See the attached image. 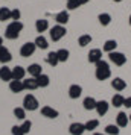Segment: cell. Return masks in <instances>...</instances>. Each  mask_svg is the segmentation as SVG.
<instances>
[{"label":"cell","instance_id":"cell-1","mask_svg":"<svg viewBox=\"0 0 131 135\" xmlns=\"http://www.w3.org/2000/svg\"><path fill=\"white\" fill-rule=\"evenodd\" d=\"M96 71H94V76H96V79L98 80H105L108 79L110 76H111V70H110V65H108V62L105 61H98L96 64Z\"/></svg>","mask_w":131,"mask_h":135},{"label":"cell","instance_id":"cell-2","mask_svg":"<svg viewBox=\"0 0 131 135\" xmlns=\"http://www.w3.org/2000/svg\"><path fill=\"white\" fill-rule=\"evenodd\" d=\"M23 31V23L21 21H11L5 31V37L8 40H17L20 37V32Z\"/></svg>","mask_w":131,"mask_h":135},{"label":"cell","instance_id":"cell-3","mask_svg":"<svg viewBox=\"0 0 131 135\" xmlns=\"http://www.w3.org/2000/svg\"><path fill=\"white\" fill-rule=\"evenodd\" d=\"M38 100L34 94H26L25 99H23V108L26 111H35L38 109Z\"/></svg>","mask_w":131,"mask_h":135},{"label":"cell","instance_id":"cell-4","mask_svg":"<svg viewBox=\"0 0 131 135\" xmlns=\"http://www.w3.org/2000/svg\"><path fill=\"white\" fill-rule=\"evenodd\" d=\"M66 33H67V31L61 25H56L50 29V38H52V41H60L62 37H66Z\"/></svg>","mask_w":131,"mask_h":135},{"label":"cell","instance_id":"cell-5","mask_svg":"<svg viewBox=\"0 0 131 135\" xmlns=\"http://www.w3.org/2000/svg\"><path fill=\"white\" fill-rule=\"evenodd\" d=\"M108 58H110V61H111L114 65H119V67L124 65L125 62H127V56H125L124 53H120V52H116V50H114V52H110V53H108Z\"/></svg>","mask_w":131,"mask_h":135},{"label":"cell","instance_id":"cell-6","mask_svg":"<svg viewBox=\"0 0 131 135\" xmlns=\"http://www.w3.org/2000/svg\"><path fill=\"white\" fill-rule=\"evenodd\" d=\"M37 49V46L35 43H25L21 46V49H20V55L23 56V58H28V56H32L34 55V52Z\"/></svg>","mask_w":131,"mask_h":135},{"label":"cell","instance_id":"cell-7","mask_svg":"<svg viewBox=\"0 0 131 135\" xmlns=\"http://www.w3.org/2000/svg\"><path fill=\"white\" fill-rule=\"evenodd\" d=\"M69 132L70 135H82L85 132V126L82 124V123L76 122V123H72L69 126Z\"/></svg>","mask_w":131,"mask_h":135},{"label":"cell","instance_id":"cell-8","mask_svg":"<svg viewBox=\"0 0 131 135\" xmlns=\"http://www.w3.org/2000/svg\"><path fill=\"white\" fill-rule=\"evenodd\" d=\"M23 86H25V90L28 91H34V90H37L40 88L38 86V82H37V78H28V79H23Z\"/></svg>","mask_w":131,"mask_h":135},{"label":"cell","instance_id":"cell-9","mask_svg":"<svg viewBox=\"0 0 131 135\" xmlns=\"http://www.w3.org/2000/svg\"><path fill=\"white\" fill-rule=\"evenodd\" d=\"M0 80H6V82H11L12 80V68L6 67H0Z\"/></svg>","mask_w":131,"mask_h":135},{"label":"cell","instance_id":"cell-10","mask_svg":"<svg viewBox=\"0 0 131 135\" xmlns=\"http://www.w3.org/2000/svg\"><path fill=\"white\" fill-rule=\"evenodd\" d=\"M88 62H92V64H96L98 61L102 59V50L99 49H92L88 52Z\"/></svg>","mask_w":131,"mask_h":135},{"label":"cell","instance_id":"cell-11","mask_svg":"<svg viewBox=\"0 0 131 135\" xmlns=\"http://www.w3.org/2000/svg\"><path fill=\"white\" fill-rule=\"evenodd\" d=\"M41 115L46 117V118H56L60 115V112L56 109H53L52 106H43L41 108Z\"/></svg>","mask_w":131,"mask_h":135},{"label":"cell","instance_id":"cell-12","mask_svg":"<svg viewBox=\"0 0 131 135\" xmlns=\"http://www.w3.org/2000/svg\"><path fill=\"white\" fill-rule=\"evenodd\" d=\"M26 76V68H23L21 65H17V67L12 68V79L14 80H23Z\"/></svg>","mask_w":131,"mask_h":135},{"label":"cell","instance_id":"cell-13","mask_svg":"<svg viewBox=\"0 0 131 135\" xmlns=\"http://www.w3.org/2000/svg\"><path fill=\"white\" fill-rule=\"evenodd\" d=\"M26 70H28L29 76H32V78H38L40 74L43 73V68H41V65H40V64H31V65L26 68Z\"/></svg>","mask_w":131,"mask_h":135},{"label":"cell","instance_id":"cell-14","mask_svg":"<svg viewBox=\"0 0 131 135\" xmlns=\"http://www.w3.org/2000/svg\"><path fill=\"white\" fill-rule=\"evenodd\" d=\"M81 94H82V86L81 85H78V84L70 85V88H69V97L70 99H78Z\"/></svg>","mask_w":131,"mask_h":135},{"label":"cell","instance_id":"cell-15","mask_svg":"<svg viewBox=\"0 0 131 135\" xmlns=\"http://www.w3.org/2000/svg\"><path fill=\"white\" fill-rule=\"evenodd\" d=\"M108 108H110V105H108V102H105V100H99V102L96 103V112H98L101 117L105 115L107 112H108Z\"/></svg>","mask_w":131,"mask_h":135},{"label":"cell","instance_id":"cell-16","mask_svg":"<svg viewBox=\"0 0 131 135\" xmlns=\"http://www.w3.org/2000/svg\"><path fill=\"white\" fill-rule=\"evenodd\" d=\"M96 103H98V100L94 97H85L84 99V102H82V106H84V109H87V111H93L96 109Z\"/></svg>","mask_w":131,"mask_h":135},{"label":"cell","instance_id":"cell-17","mask_svg":"<svg viewBox=\"0 0 131 135\" xmlns=\"http://www.w3.org/2000/svg\"><path fill=\"white\" fill-rule=\"evenodd\" d=\"M111 86L116 91H124L125 88H127V82H125L122 78H114V79L111 80Z\"/></svg>","mask_w":131,"mask_h":135},{"label":"cell","instance_id":"cell-18","mask_svg":"<svg viewBox=\"0 0 131 135\" xmlns=\"http://www.w3.org/2000/svg\"><path fill=\"white\" fill-rule=\"evenodd\" d=\"M9 90H11L12 93H15V94H17V93H21L23 90H25L23 80H14L12 79L11 82H9Z\"/></svg>","mask_w":131,"mask_h":135},{"label":"cell","instance_id":"cell-19","mask_svg":"<svg viewBox=\"0 0 131 135\" xmlns=\"http://www.w3.org/2000/svg\"><path fill=\"white\" fill-rule=\"evenodd\" d=\"M130 123V118L128 115L125 114V112H119L118 117H116V124H118L119 128H127V124Z\"/></svg>","mask_w":131,"mask_h":135},{"label":"cell","instance_id":"cell-20","mask_svg":"<svg viewBox=\"0 0 131 135\" xmlns=\"http://www.w3.org/2000/svg\"><path fill=\"white\" fill-rule=\"evenodd\" d=\"M12 59V55H11V52L6 49V47H0V62L2 64H6V62H9Z\"/></svg>","mask_w":131,"mask_h":135},{"label":"cell","instance_id":"cell-21","mask_svg":"<svg viewBox=\"0 0 131 135\" xmlns=\"http://www.w3.org/2000/svg\"><path fill=\"white\" fill-rule=\"evenodd\" d=\"M35 29H37V32H46L47 29H49V21L46 18H40L35 21Z\"/></svg>","mask_w":131,"mask_h":135},{"label":"cell","instance_id":"cell-22","mask_svg":"<svg viewBox=\"0 0 131 135\" xmlns=\"http://www.w3.org/2000/svg\"><path fill=\"white\" fill-rule=\"evenodd\" d=\"M55 20L58 25H67V21H69V12L67 11H61V12H58L55 15Z\"/></svg>","mask_w":131,"mask_h":135},{"label":"cell","instance_id":"cell-23","mask_svg":"<svg viewBox=\"0 0 131 135\" xmlns=\"http://www.w3.org/2000/svg\"><path fill=\"white\" fill-rule=\"evenodd\" d=\"M34 43H35V46H37L38 49H47V47H49V43H47V40H46V38L43 37V35H38L37 38H35V41H34Z\"/></svg>","mask_w":131,"mask_h":135},{"label":"cell","instance_id":"cell-24","mask_svg":"<svg viewBox=\"0 0 131 135\" xmlns=\"http://www.w3.org/2000/svg\"><path fill=\"white\" fill-rule=\"evenodd\" d=\"M46 62L49 64L50 67H55L56 64H58V56H56V52H49L47 56H46Z\"/></svg>","mask_w":131,"mask_h":135},{"label":"cell","instance_id":"cell-25","mask_svg":"<svg viewBox=\"0 0 131 135\" xmlns=\"http://www.w3.org/2000/svg\"><path fill=\"white\" fill-rule=\"evenodd\" d=\"M116 47H118V43H116V40H107L105 41V44H104V52H114L116 50Z\"/></svg>","mask_w":131,"mask_h":135},{"label":"cell","instance_id":"cell-26","mask_svg":"<svg viewBox=\"0 0 131 135\" xmlns=\"http://www.w3.org/2000/svg\"><path fill=\"white\" fill-rule=\"evenodd\" d=\"M124 100L125 97L124 96H120V94H114L111 99V105L114 108H120V106H124Z\"/></svg>","mask_w":131,"mask_h":135},{"label":"cell","instance_id":"cell-27","mask_svg":"<svg viewBox=\"0 0 131 135\" xmlns=\"http://www.w3.org/2000/svg\"><path fill=\"white\" fill-rule=\"evenodd\" d=\"M37 82H38V86L44 88V86H47V85L50 84V79H49V76H47V74L41 73V74L37 78Z\"/></svg>","mask_w":131,"mask_h":135},{"label":"cell","instance_id":"cell-28","mask_svg":"<svg viewBox=\"0 0 131 135\" xmlns=\"http://www.w3.org/2000/svg\"><path fill=\"white\" fill-rule=\"evenodd\" d=\"M119 132H120V129H119L118 124H107L104 134H107V135H119Z\"/></svg>","mask_w":131,"mask_h":135},{"label":"cell","instance_id":"cell-29","mask_svg":"<svg viewBox=\"0 0 131 135\" xmlns=\"http://www.w3.org/2000/svg\"><path fill=\"white\" fill-rule=\"evenodd\" d=\"M98 20H99V23H101L102 26H108L110 23H111V15H110V14H107V12L99 14Z\"/></svg>","mask_w":131,"mask_h":135},{"label":"cell","instance_id":"cell-30","mask_svg":"<svg viewBox=\"0 0 131 135\" xmlns=\"http://www.w3.org/2000/svg\"><path fill=\"white\" fill-rule=\"evenodd\" d=\"M11 20V9L9 8H0V21Z\"/></svg>","mask_w":131,"mask_h":135},{"label":"cell","instance_id":"cell-31","mask_svg":"<svg viewBox=\"0 0 131 135\" xmlns=\"http://www.w3.org/2000/svg\"><path fill=\"white\" fill-rule=\"evenodd\" d=\"M56 56H58V61L60 62H66L67 59H69V50L60 49L58 52H56Z\"/></svg>","mask_w":131,"mask_h":135},{"label":"cell","instance_id":"cell-32","mask_svg":"<svg viewBox=\"0 0 131 135\" xmlns=\"http://www.w3.org/2000/svg\"><path fill=\"white\" fill-rule=\"evenodd\" d=\"M14 115H15V118H19V120H25L26 118V109L21 106V108H14Z\"/></svg>","mask_w":131,"mask_h":135},{"label":"cell","instance_id":"cell-33","mask_svg":"<svg viewBox=\"0 0 131 135\" xmlns=\"http://www.w3.org/2000/svg\"><path fill=\"white\" fill-rule=\"evenodd\" d=\"M92 43V37L90 35H81V37L78 38V44L81 46V47H85L88 44Z\"/></svg>","mask_w":131,"mask_h":135},{"label":"cell","instance_id":"cell-34","mask_svg":"<svg viewBox=\"0 0 131 135\" xmlns=\"http://www.w3.org/2000/svg\"><path fill=\"white\" fill-rule=\"evenodd\" d=\"M84 126H85V131H94V129L99 126V120H94V118L93 120H88Z\"/></svg>","mask_w":131,"mask_h":135},{"label":"cell","instance_id":"cell-35","mask_svg":"<svg viewBox=\"0 0 131 135\" xmlns=\"http://www.w3.org/2000/svg\"><path fill=\"white\" fill-rule=\"evenodd\" d=\"M20 128H21V131L25 132V135L29 134V131H31V128H32V122L31 120H23V123L20 124Z\"/></svg>","mask_w":131,"mask_h":135},{"label":"cell","instance_id":"cell-36","mask_svg":"<svg viewBox=\"0 0 131 135\" xmlns=\"http://www.w3.org/2000/svg\"><path fill=\"white\" fill-rule=\"evenodd\" d=\"M79 6H81L79 0H70V2H67V9H70V11H73V9H76Z\"/></svg>","mask_w":131,"mask_h":135},{"label":"cell","instance_id":"cell-37","mask_svg":"<svg viewBox=\"0 0 131 135\" xmlns=\"http://www.w3.org/2000/svg\"><path fill=\"white\" fill-rule=\"evenodd\" d=\"M20 17H21V12H20L19 9H12L11 11V20L12 21H19Z\"/></svg>","mask_w":131,"mask_h":135},{"label":"cell","instance_id":"cell-38","mask_svg":"<svg viewBox=\"0 0 131 135\" xmlns=\"http://www.w3.org/2000/svg\"><path fill=\"white\" fill-rule=\"evenodd\" d=\"M11 134H12V135H25V132L21 131V128H20V126H17V124H15V126H12V128H11Z\"/></svg>","mask_w":131,"mask_h":135},{"label":"cell","instance_id":"cell-39","mask_svg":"<svg viewBox=\"0 0 131 135\" xmlns=\"http://www.w3.org/2000/svg\"><path fill=\"white\" fill-rule=\"evenodd\" d=\"M124 106H127V108H131V96L130 97H127L124 100Z\"/></svg>","mask_w":131,"mask_h":135},{"label":"cell","instance_id":"cell-40","mask_svg":"<svg viewBox=\"0 0 131 135\" xmlns=\"http://www.w3.org/2000/svg\"><path fill=\"white\" fill-rule=\"evenodd\" d=\"M87 2H88V0H79V3H81V5H85Z\"/></svg>","mask_w":131,"mask_h":135},{"label":"cell","instance_id":"cell-41","mask_svg":"<svg viewBox=\"0 0 131 135\" xmlns=\"http://www.w3.org/2000/svg\"><path fill=\"white\" fill-rule=\"evenodd\" d=\"M2 46H3V38L0 37V47H2Z\"/></svg>","mask_w":131,"mask_h":135},{"label":"cell","instance_id":"cell-42","mask_svg":"<svg viewBox=\"0 0 131 135\" xmlns=\"http://www.w3.org/2000/svg\"><path fill=\"white\" fill-rule=\"evenodd\" d=\"M93 135H107V134H101V132H94Z\"/></svg>","mask_w":131,"mask_h":135},{"label":"cell","instance_id":"cell-43","mask_svg":"<svg viewBox=\"0 0 131 135\" xmlns=\"http://www.w3.org/2000/svg\"><path fill=\"white\" fill-rule=\"evenodd\" d=\"M128 118H130V122H131V114H130V115H128Z\"/></svg>","mask_w":131,"mask_h":135},{"label":"cell","instance_id":"cell-44","mask_svg":"<svg viewBox=\"0 0 131 135\" xmlns=\"http://www.w3.org/2000/svg\"><path fill=\"white\" fill-rule=\"evenodd\" d=\"M113 2H122V0H113Z\"/></svg>","mask_w":131,"mask_h":135},{"label":"cell","instance_id":"cell-45","mask_svg":"<svg viewBox=\"0 0 131 135\" xmlns=\"http://www.w3.org/2000/svg\"><path fill=\"white\" fill-rule=\"evenodd\" d=\"M130 25H131V15H130Z\"/></svg>","mask_w":131,"mask_h":135},{"label":"cell","instance_id":"cell-46","mask_svg":"<svg viewBox=\"0 0 131 135\" xmlns=\"http://www.w3.org/2000/svg\"><path fill=\"white\" fill-rule=\"evenodd\" d=\"M67 2H70V0H67Z\"/></svg>","mask_w":131,"mask_h":135}]
</instances>
